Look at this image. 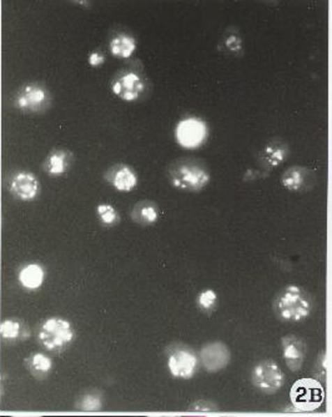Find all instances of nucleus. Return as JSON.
<instances>
[{
	"mask_svg": "<svg viewBox=\"0 0 332 417\" xmlns=\"http://www.w3.org/2000/svg\"><path fill=\"white\" fill-rule=\"evenodd\" d=\"M166 174L175 189L186 192L204 190L211 180L208 165L200 159L188 156L172 160L166 167Z\"/></svg>",
	"mask_w": 332,
	"mask_h": 417,
	"instance_id": "f257e3e1",
	"label": "nucleus"
},
{
	"mask_svg": "<svg viewBox=\"0 0 332 417\" xmlns=\"http://www.w3.org/2000/svg\"><path fill=\"white\" fill-rule=\"evenodd\" d=\"M273 310L284 321H303L314 310V298L303 287L289 285L276 295Z\"/></svg>",
	"mask_w": 332,
	"mask_h": 417,
	"instance_id": "f03ea898",
	"label": "nucleus"
},
{
	"mask_svg": "<svg viewBox=\"0 0 332 417\" xmlns=\"http://www.w3.org/2000/svg\"><path fill=\"white\" fill-rule=\"evenodd\" d=\"M290 400L291 404L299 411H315L324 404L325 391L317 380L305 377L292 385Z\"/></svg>",
	"mask_w": 332,
	"mask_h": 417,
	"instance_id": "7ed1b4c3",
	"label": "nucleus"
},
{
	"mask_svg": "<svg viewBox=\"0 0 332 417\" xmlns=\"http://www.w3.org/2000/svg\"><path fill=\"white\" fill-rule=\"evenodd\" d=\"M74 328L69 321L61 317H52L43 324L39 330V341L52 352H61L74 340Z\"/></svg>",
	"mask_w": 332,
	"mask_h": 417,
	"instance_id": "20e7f679",
	"label": "nucleus"
},
{
	"mask_svg": "<svg viewBox=\"0 0 332 417\" xmlns=\"http://www.w3.org/2000/svg\"><path fill=\"white\" fill-rule=\"evenodd\" d=\"M50 102L49 90L38 83L24 85L15 96V105L24 113H43L49 109Z\"/></svg>",
	"mask_w": 332,
	"mask_h": 417,
	"instance_id": "39448f33",
	"label": "nucleus"
},
{
	"mask_svg": "<svg viewBox=\"0 0 332 417\" xmlns=\"http://www.w3.org/2000/svg\"><path fill=\"white\" fill-rule=\"evenodd\" d=\"M251 380L255 388L262 393H275L284 386L285 377L275 361L264 360L252 370Z\"/></svg>",
	"mask_w": 332,
	"mask_h": 417,
	"instance_id": "423d86ee",
	"label": "nucleus"
},
{
	"mask_svg": "<svg viewBox=\"0 0 332 417\" xmlns=\"http://www.w3.org/2000/svg\"><path fill=\"white\" fill-rule=\"evenodd\" d=\"M167 366L174 377L188 380L195 375L197 369V356L189 346L178 344L175 347H172L170 351Z\"/></svg>",
	"mask_w": 332,
	"mask_h": 417,
	"instance_id": "0eeeda50",
	"label": "nucleus"
},
{
	"mask_svg": "<svg viewBox=\"0 0 332 417\" xmlns=\"http://www.w3.org/2000/svg\"><path fill=\"white\" fill-rule=\"evenodd\" d=\"M112 90L121 100L135 102L144 93L145 83L137 72L123 70L114 77Z\"/></svg>",
	"mask_w": 332,
	"mask_h": 417,
	"instance_id": "6e6552de",
	"label": "nucleus"
},
{
	"mask_svg": "<svg viewBox=\"0 0 332 417\" xmlns=\"http://www.w3.org/2000/svg\"><path fill=\"white\" fill-rule=\"evenodd\" d=\"M316 183V174L314 170L306 167L294 165L287 169L281 176V184L285 189L294 192H303L311 190Z\"/></svg>",
	"mask_w": 332,
	"mask_h": 417,
	"instance_id": "1a4fd4ad",
	"label": "nucleus"
},
{
	"mask_svg": "<svg viewBox=\"0 0 332 417\" xmlns=\"http://www.w3.org/2000/svg\"><path fill=\"white\" fill-rule=\"evenodd\" d=\"M230 351L227 346L222 342H210L202 346L200 351V360H202L204 369L209 372H216L219 370L225 369L227 364L230 363Z\"/></svg>",
	"mask_w": 332,
	"mask_h": 417,
	"instance_id": "9d476101",
	"label": "nucleus"
},
{
	"mask_svg": "<svg viewBox=\"0 0 332 417\" xmlns=\"http://www.w3.org/2000/svg\"><path fill=\"white\" fill-rule=\"evenodd\" d=\"M282 356L289 369L299 371L303 367L306 356V345L303 339L295 335H287L281 340Z\"/></svg>",
	"mask_w": 332,
	"mask_h": 417,
	"instance_id": "9b49d317",
	"label": "nucleus"
},
{
	"mask_svg": "<svg viewBox=\"0 0 332 417\" xmlns=\"http://www.w3.org/2000/svg\"><path fill=\"white\" fill-rule=\"evenodd\" d=\"M107 180L119 191L134 190L137 185V175L133 167L125 164H118L109 169Z\"/></svg>",
	"mask_w": 332,
	"mask_h": 417,
	"instance_id": "f8f14e48",
	"label": "nucleus"
},
{
	"mask_svg": "<svg viewBox=\"0 0 332 417\" xmlns=\"http://www.w3.org/2000/svg\"><path fill=\"white\" fill-rule=\"evenodd\" d=\"M13 194L22 200H31L39 192V183L33 174L19 173L10 184Z\"/></svg>",
	"mask_w": 332,
	"mask_h": 417,
	"instance_id": "ddd939ff",
	"label": "nucleus"
},
{
	"mask_svg": "<svg viewBox=\"0 0 332 417\" xmlns=\"http://www.w3.org/2000/svg\"><path fill=\"white\" fill-rule=\"evenodd\" d=\"M289 153V146L284 142L273 140L261 150L260 159L266 167H278L287 159Z\"/></svg>",
	"mask_w": 332,
	"mask_h": 417,
	"instance_id": "4468645a",
	"label": "nucleus"
},
{
	"mask_svg": "<svg viewBox=\"0 0 332 417\" xmlns=\"http://www.w3.org/2000/svg\"><path fill=\"white\" fill-rule=\"evenodd\" d=\"M131 219L139 225L148 227L159 219V206L150 200H142L134 205L131 210Z\"/></svg>",
	"mask_w": 332,
	"mask_h": 417,
	"instance_id": "2eb2a0df",
	"label": "nucleus"
},
{
	"mask_svg": "<svg viewBox=\"0 0 332 417\" xmlns=\"http://www.w3.org/2000/svg\"><path fill=\"white\" fill-rule=\"evenodd\" d=\"M71 154L64 149H55L49 154L44 162V172L52 176H59L70 167Z\"/></svg>",
	"mask_w": 332,
	"mask_h": 417,
	"instance_id": "dca6fc26",
	"label": "nucleus"
},
{
	"mask_svg": "<svg viewBox=\"0 0 332 417\" xmlns=\"http://www.w3.org/2000/svg\"><path fill=\"white\" fill-rule=\"evenodd\" d=\"M137 49V42L133 36L125 33H120L116 36H114L110 42V50L114 56L116 58H130Z\"/></svg>",
	"mask_w": 332,
	"mask_h": 417,
	"instance_id": "f3484780",
	"label": "nucleus"
},
{
	"mask_svg": "<svg viewBox=\"0 0 332 417\" xmlns=\"http://www.w3.org/2000/svg\"><path fill=\"white\" fill-rule=\"evenodd\" d=\"M19 279L24 287L30 289V290H36L38 287H42L43 281H44V271L38 265H29L20 271Z\"/></svg>",
	"mask_w": 332,
	"mask_h": 417,
	"instance_id": "a211bd4d",
	"label": "nucleus"
},
{
	"mask_svg": "<svg viewBox=\"0 0 332 417\" xmlns=\"http://www.w3.org/2000/svg\"><path fill=\"white\" fill-rule=\"evenodd\" d=\"M30 370L36 377H44L52 370V360L42 354H36L30 360Z\"/></svg>",
	"mask_w": 332,
	"mask_h": 417,
	"instance_id": "6ab92c4d",
	"label": "nucleus"
},
{
	"mask_svg": "<svg viewBox=\"0 0 332 417\" xmlns=\"http://www.w3.org/2000/svg\"><path fill=\"white\" fill-rule=\"evenodd\" d=\"M216 301H218V296L213 290L202 291L197 298V304L200 306V309L205 312L213 311L216 306Z\"/></svg>",
	"mask_w": 332,
	"mask_h": 417,
	"instance_id": "aec40b11",
	"label": "nucleus"
},
{
	"mask_svg": "<svg viewBox=\"0 0 332 417\" xmlns=\"http://www.w3.org/2000/svg\"><path fill=\"white\" fill-rule=\"evenodd\" d=\"M98 214L100 220L107 224V225H114L119 220V215L116 210L112 205H99L98 208Z\"/></svg>",
	"mask_w": 332,
	"mask_h": 417,
	"instance_id": "412c9836",
	"label": "nucleus"
},
{
	"mask_svg": "<svg viewBox=\"0 0 332 417\" xmlns=\"http://www.w3.org/2000/svg\"><path fill=\"white\" fill-rule=\"evenodd\" d=\"M19 325L17 322L6 321L0 326V334L4 339H14L19 334Z\"/></svg>",
	"mask_w": 332,
	"mask_h": 417,
	"instance_id": "4be33fe9",
	"label": "nucleus"
},
{
	"mask_svg": "<svg viewBox=\"0 0 332 417\" xmlns=\"http://www.w3.org/2000/svg\"><path fill=\"white\" fill-rule=\"evenodd\" d=\"M104 55L101 53H98V52H94V53L90 54L89 56V64L90 66H99L104 63Z\"/></svg>",
	"mask_w": 332,
	"mask_h": 417,
	"instance_id": "5701e85b",
	"label": "nucleus"
},
{
	"mask_svg": "<svg viewBox=\"0 0 332 417\" xmlns=\"http://www.w3.org/2000/svg\"><path fill=\"white\" fill-rule=\"evenodd\" d=\"M149 417H180V416H170V415H169V416H161V415H156V416H149Z\"/></svg>",
	"mask_w": 332,
	"mask_h": 417,
	"instance_id": "b1692460",
	"label": "nucleus"
},
{
	"mask_svg": "<svg viewBox=\"0 0 332 417\" xmlns=\"http://www.w3.org/2000/svg\"><path fill=\"white\" fill-rule=\"evenodd\" d=\"M12 417H42V416H12Z\"/></svg>",
	"mask_w": 332,
	"mask_h": 417,
	"instance_id": "393cba45",
	"label": "nucleus"
},
{
	"mask_svg": "<svg viewBox=\"0 0 332 417\" xmlns=\"http://www.w3.org/2000/svg\"><path fill=\"white\" fill-rule=\"evenodd\" d=\"M211 417H219V416H211Z\"/></svg>",
	"mask_w": 332,
	"mask_h": 417,
	"instance_id": "a878e982",
	"label": "nucleus"
}]
</instances>
